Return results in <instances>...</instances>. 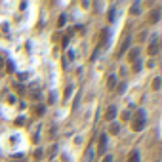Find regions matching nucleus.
<instances>
[{"mask_svg": "<svg viewBox=\"0 0 162 162\" xmlns=\"http://www.w3.org/2000/svg\"><path fill=\"white\" fill-rule=\"evenodd\" d=\"M147 124V116H145V109H137V112L132 116V130L141 132Z\"/></svg>", "mask_w": 162, "mask_h": 162, "instance_id": "f257e3e1", "label": "nucleus"}, {"mask_svg": "<svg viewBox=\"0 0 162 162\" xmlns=\"http://www.w3.org/2000/svg\"><path fill=\"white\" fill-rule=\"evenodd\" d=\"M116 114H118V111H116V105H111V107H109V109L105 111V118L112 122V120L116 118Z\"/></svg>", "mask_w": 162, "mask_h": 162, "instance_id": "f03ea898", "label": "nucleus"}, {"mask_svg": "<svg viewBox=\"0 0 162 162\" xmlns=\"http://www.w3.org/2000/svg\"><path fill=\"white\" fill-rule=\"evenodd\" d=\"M156 52H158V38H153L151 40V46H149V56H156Z\"/></svg>", "mask_w": 162, "mask_h": 162, "instance_id": "7ed1b4c3", "label": "nucleus"}, {"mask_svg": "<svg viewBox=\"0 0 162 162\" xmlns=\"http://www.w3.org/2000/svg\"><path fill=\"white\" fill-rule=\"evenodd\" d=\"M128 59H130V63H137V61H139V50H137V48L130 50V54H128Z\"/></svg>", "mask_w": 162, "mask_h": 162, "instance_id": "20e7f679", "label": "nucleus"}, {"mask_svg": "<svg viewBox=\"0 0 162 162\" xmlns=\"http://www.w3.org/2000/svg\"><path fill=\"white\" fill-rule=\"evenodd\" d=\"M105 149H107V136L105 134H101L99 136V155H103Z\"/></svg>", "mask_w": 162, "mask_h": 162, "instance_id": "39448f33", "label": "nucleus"}, {"mask_svg": "<svg viewBox=\"0 0 162 162\" xmlns=\"http://www.w3.org/2000/svg\"><path fill=\"white\" fill-rule=\"evenodd\" d=\"M130 42H132V38H130V36L124 38V42H122V46H120V50H118V56H124V54H126V50L130 48Z\"/></svg>", "mask_w": 162, "mask_h": 162, "instance_id": "423d86ee", "label": "nucleus"}, {"mask_svg": "<svg viewBox=\"0 0 162 162\" xmlns=\"http://www.w3.org/2000/svg\"><path fill=\"white\" fill-rule=\"evenodd\" d=\"M158 19H160V10H153V13H151L149 21L155 25V23H158Z\"/></svg>", "mask_w": 162, "mask_h": 162, "instance_id": "0eeeda50", "label": "nucleus"}, {"mask_svg": "<svg viewBox=\"0 0 162 162\" xmlns=\"http://www.w3.org/2000/svg\"><path fill=\"white\" fill-rule=\"evenodd\" d=\"M128 162H139V151H132L130 155H128Z\"/></svg>", "mask_w": 162, "mask_h": 162, "instance_id": "6e6552de", "label": "nucleus"}, {"mask_svg": "<svg viewBox=\"0 0 162 162\" xmlns=\"http://www.w3.org/2000/svg\"><path fill=\"white\" fill-rule=\"evenodd\" d=\"M84 160H86V162H92V160H94V147H88L86 156H84Z\"/></svg>", "mask_w": 162, "mask_h": 162, "instance_id": "1a4fd4ad", "label": "nucleus"}, {"mask_svg": "<svg viewBox=\"0 0 162 162\" xmlns=\"http://www.w3.org/2000/svg\"><path fill=\"white\" fill-rule=\"evenodd\" d=\"M107 86L111 88V90H114V86H116V76H114V75L109 76V80H107Z\"/></svg>", "mask_w": 162, "mask_h": 162, "instance_id": "9d476101", "label": "nucleus"}, {"mask_svg": "<svg viewBox=\"0 0 162 162\" xmlns=\"http://www.w3.org/2000/svg\"><path fill=\"white\" fill-rule=\"evenodd\" d=\"M139 8H141V6H139V2H136V4L132 6V10H130V12L134 13V15H139V13H141V10H139Z\"/></svg>", "mask_w": 162, "mask_h": 162, "instance_id": "9b49d317", "label": "nucleus"}, {"mask_svg": "<svg viewBox=\"0 0 162 162\" xmlns=\"http://www.w3.org/2000/svg\"><path fill=\"white\" fill-rule=\"evenodd\" d=\"M160 84H162V80L156 76L155 80H153V90H160Z\"/></svg>", "mask_w": 162, "mask_h": 162, "instance_id": "f8f14e48", "label": "nucleus"}, {"mask_svg": "<svg viewBox=\"0 0 162 162\" xmlns=\"http://www.w3.org/2000/svg\"><path fill=\"white\" fill-rule=\"evenodd\" d=\"M116 17V8H111V12H109V21H114Z\"/></svg>", "mask_w": 162, "mask_h": 162, "instance_id": "ddd939ff", "label": "nucleus"}, {"mask_svg": "<svg viewBox=\"0 0 162 162\" xmlns=\"http://www.w3.org/2000/svg\"><path fill=\"white\" fill-rule=\"evenodd\" d=\"M118 132H120V126L112 122V124H111V134H118Z\"/></svg>", "mask_w": 162, "mask_h": 162, "instance_id": "4468645a", "label": "nucleus"}, {"mask_svg": "<svg viewBox=\"0 0 162 162\" xmlns=\"http://www.w3.org/2000/svg\"><path fill=\"white\" fill-rule=\"evenodd\" d=\"M65 21H67V17L61 15V17H59V25H57V27H63V25H65Z\"/></svg>", "mask_w": 162, "mask_h": 162, "instance_id": "2eb2a0df", "label": "nucleus"}, {"mask_svg": "<svg viewBox=\"0 0 162 162\" xmlns=\"http://www.w3.org/2000/svg\"><path fill=\"white\" fill-rule=\"evenodd\" d=\"M71 94H73V86H69L67 90H65V97H69V95H71Z\"/></svg>", "mask_w": 162, "mask_h": 162, "instance_id": "dca6fc26", "label": "nucleus"}, {"mask_svg": "<svg viewBox=\"0 0 162 162\" xmlns=\"http://www.w3.org/2000/svg\"><path fill=\"white\" fill-rule=\"evenodd\" d=\"M124 90H126V84H120L118 86V94H124Z\"/></svg>", "mask_w": 162, "mask_h": 162, "instance_id": "f3484780", "label": "nucleus"}, {"mask_svg": "<svg viewBox=\"0 0 162 162\" xmlns=\"http://www.w3.org/2000/svg\"><path fill=\"white\" fill-rule=\"evenodd\" d=\"M101 162H112V156H111V155H107V156H105V158H103Z\"/></svg>", "mask_w": 162, "mask_h": 162, "instance_id": "a211bd4d", "label": "nucleus"}, {"mask_svg": "<svg viewBox=\"0 0 162 162\" xmlns=\"http://www.w3.org/2000/svg\"><path fill=\"white\" fill-rule=\"evenodd\" d=\"M6 69H8V71H10V73H12V71H13V63H10V61H8V65H6Z\"/></svg>", "mask_w": 162, "mask_h": 162, "instance_id": "6ab92c4d", "label": "nucleus"}, {"mask_svg": "<svg viewBox=\"0 0 162 162\" xmlns=\"http://www.w3.org/2000/svg\"><path fill=\"white\" fill-rule=\"evenodd\" d=\"M122 118H124V120H128V118H130V111H126L124 114H122Z\"/></svg>", "mask_w": 162, "mask_h": 162, "instance_id": "aec40b11", "label": "nucleus"}]
</instances>
